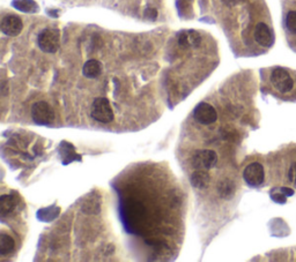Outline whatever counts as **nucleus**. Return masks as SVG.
I'll return each mask as SVG.
<instances>
[{
    "label": "nucleus",
    "mask_w": 296,
    "mask_h": 262,
    "mask_svg": "<svg viewBox=\"0 0 296 262\" xmlns=\"http://www.w3.org/2000/svg\"><path fill=\"white\" fill-rule=\"evenodd\" d=\"M178 44L184 49L198 48L202 44V36L199 35V33L194 32V30L182 32L180 36H178Z\"/></svg>",
    "instance_id": "obj_10"
},
{
    "label": "nucleus",
    "mask_w": 296,
    "mask_h": 262,
    "mask_svg": "<svg viewBox=\"0 0 296 262\" xmlns=\"http://www.w3.org/2000/svg\"><path fill=\"white\" fill-rule=\"evenodd\" d=\"M15 248V242L11 236L1 233L0 235V255L5 257V255L11 254Z\"/></svg>",
    "instance_id": "obj_15"
},
{
    "label": "nucleus",
    "mask_w": 296,
    "mask_h": 262,
    "mask_svg": "<svg viewBox=\"0 0 296 262\" xmlns=\"http://www.w3.org/2000/svg\"><path fill=\"white\" fill-rule=\"evenodd\" d=\"M255 41L263 48H271L274 43V35L266 23L259 22L255 28Z\"/></svg>",
    "instance_id": "obj_9"
},
{
    "label": "nucleus",
    "mask_w": 296,
    "mask_h": 262,
    "mask_svg": "<svg viewBox=\"0 0 296 262\" xmlns=\"http://www.w3.org/2000/svg\"><path fill=\"white\" fill-rule=\"evenodd\" d=\"M92 117L102 124H109L113 120V111L109 100L104 97H97L92 102Z\"/></svg>",
    "instance_id": "obj_4"
},
{
    "label": "nucleus",
    "mask_w": 296,
    "mask_h": 262,
    "mask_svg": "<svg viewBox=\"0 0 296 262\" xmlns=\"http://www.w3.org/2000/svg\"><path fill=\"white\" fill-rule=\"evenodd\" d=\"M280 191H281V192L283 194H285V195H287V196L294 195V191H293L292 189H288V187H281V189H280Z\"/></svg>",
    "instance_id": "obj_23"
},
{
    "label": "nucleus",
    "mask_w": 296,
    "mask_h": 262,
    "mask_svg": "<svg viewBox=\"0 0 296 262\" xmlns=\"http://www.w3.org/2000/svg\"><path fill=\"white\" fill-rule=\"evenodd\" d=\"M221 135L224 140L233 141V142L236 140V138L239 137V134H237V132L235 131V129L228 127V126L227 127H224L223 129H221Z\"/></svg>",
    "instance_id": "obj_19"
},
{
    "label": "nucleus",
    "mask_w": 296,
    "mask_h": 262,
    "mask_svg": "<svg viewBox=\"0 0 296 262\" xmlns=\"http://www.w3.org/2000/svg\"><path fill=\"white\" fill-rule=\"evenodd\" d=\"M286 27L289 32L296 35V11L288 12L286 17Z\"/></svg>",
    "instance_id": "obj_18"
},
{
    "label": "nucleus",
    "mask_w": 296,
    "mask_h": 262,
    "mask_svg": "<svg viewBox=\"0 0 296 262\" xmlns=\"http://www.w3.org/2000/svg\"><path fill=\"white\" fill-rule=\"evenodd\" d=\"M1 32L9 37L18 36L23 29V22L20 17L17 15H6L2 17L1 23H0Z\"/></svg>",
    "instance_id": "obj_8"
},
{
    "label": "nucleus",
    "mask_w": 296,
    "mask_h": 262,
    "mask_svg": "<svg viewBox=\"0 0 296 262\" xmlns=\"http://www.w3.org/2000/svg\"><path fill=\"white\" fill-rule=\"evenodd\" d=\"M271 83L281 94H288L294 89V79L289 72L282 67H276L271 73Z\"/></svg>",
    "instance_id": "obj_2"
},
{
    "label": "nucleus",
    "mask_w": 296,
    "mask_h": 262,
    "mask_svg": "<svg viewBox=\"0 0 296 262\" xmlns=\"http://www.w3.org/2000/svg\"><path fill=\"white\" fill-rule=\"evenodd\" d=\"M157 11L155 8H152V7H149V8H147L146 11H145V13H144V17H146V18H148V20H152V21H154V20H156V17H157Z\"/></svg>",
    "instance_id": "obj_22"
},
{
    "label": "nucleus",
    "mask_w": 296,
    "mask_h": 262,
    "mask_svg": "<svg viewBox=\"0 0 296 262\" xmlns=\"http://www.w3.org/2000/svg\"><path fill=\"white\" fill-rule=\"evenodd\" d=\"M32 117L37 125L49 126L55 122V112L46 102H36L32 106Z\"/></svg>",
    "instance_id": "obj_5"
},
{
    "label": "nucleus",
    "mask_w": 296,
    "mask_h": 262,
    "mask_svg": "<svg viewBox=\"0 0 296 262\" xmlns=\"http://www.w3.org/2000/svg\"><path fill=\"white\" fill-rule=\"evenodd\" d=\"M81 209L82 212H85V214H98L101 209L100 201L96 199L86 200V201L82 203Z\"/></svg>",
    "instance_id": "obj_17"
},
{
    "label": "nucleus",
    "mask_w": 296,
    "mask_h": 262,
    "mask_svg": "<svg viewBox=\"0 0 296 262\" xmlns=\"http://www.w3.org/2000/svg\"><path fill=\"white\" fill-rule=\"evenodd\" d=\"M15 207H17V202L13 196L7 195V194L0 196V210L2 215H9L14 211Z\"/></svg>",
    "instance_id": "obj_16"
},
{
    "label": "nucleus",
    "mask_w": 296,
    "mask_h": 262,
    "mask_svg": "<svg viewBox=\"0 0 296 262\" xmlns=\"http://www.w3.org/2000/svg\"><path fill=\"white\" fill-rule=\"evenodd\" d=\"M193 117L199 124L212 125L213 122H217L218 112L211 104L202 102V103H199L198 105L194 107Z\"/></svg>",
    "instance_id": "obj_7"
},
{
    "label": "nucleus",
    "mask_w": 296,
    "mask_h": 262,
    "mask_svg": "<svg viewBox=\"0 0 296 262\" xmlns=\"http://www.w3.org/2000/svg\"><path fill=\"white\" fill-rule=\"evenodd\" d=\"M12 6L23 13H36L38 11V5L34 0H13Z\"/></svg>",
    "instance_id": "obj_14"
},
{
    "label": "nucleus",
    "mask_w": 296,
    "mask_h": 262,
    "mask_svg": "<svg viewBox=\"0 0 296 262\" xmlns=\"http://www.w3.org/2000/svg\"><path fill=\"white\" fill-rule=\"evenodd\" d=\"M191 185L194 189L205 190L207 189L209 183H211V177L206 170H196L190 177Z\"/></svg>",
    "instance_id": "obj_11"
},
{
    "label": "nucleus",
    "mask_w": 296,
    "mask_h": 262,
    "mask_svg": "<svg viewBox=\"0 0 296 262\" xmlns=\"http://www.w3.org/2000/svg\"><path fill=\"white\" fill-rule=\"evenodd\" d=\"M240 1V0H223V2L228 6H234L236 4H239V2Z\"/></svg>",
    "instance_id": "obj_24"
},
{
    "label": "nucleus",
    "mask_w": 296,
    "mask_h": 262,
    "mask_svg": "<svg viewBox=\"0 0 296 262\" xmlns=\"http://www.w3.org/2000/svg\"><path fill=\"white\" fill-rule=\"evenodd\" d=\"M243 178L249 186L258 187L264 183L265 180V170L264 166L258 162L250 163L243 171Z\"/></svg>",
    "instance_id": "obj_6"
},
{
    "label": "nucleus",
    "mask_w": 296,
    "mask_h": 262,
    "mask_svg": "<svg viewBox=\"0 0 296 262\" xmlns=\"http://www.w3.org/2000/svg\"><path fill=\"white\" fill-rule=\"evenodd\" d=\"M236 192V186L234 184L233 180L230 179H223L219 181L218 184V193L220 195V198L224 200H229L235 195Z\"/></svg>",
    "instance_id": "obj_13"
},
{
    "label": "nucleus",
    "mask_w": 296,
    "mask_h": 262,
    "mask_svg": "<svg viewBox=\"0 0 296 262\" xmlns=\"http://www.w3.org/2000/svg\"><path fill=\"white\" fill-rule=\"evenodd\" d=\"M39 49L46 53H56L59 50L60 46V35L59 30L52 29V28H46L39 33L38 38H37Z\"/></svg>",
    "instance_id": "obj_1"
},
{
    "label": "nucleus",
    "mask_w": 296,
    "mask_h": 262,
    "mask_svg": "<svg viewBox=\"0 0 296 262\" xmlns=\"http://www.w3.org/2000/svg\"><path fill=\"white\" fill-rule=\"evenodd\" d=\"M271 198H272L274 201L278 202V203H286L287 195H285V194H283L279 189V192H274V193L271 194Z\"/></svg>",
    "instance_id": "obj_21"
},
{
    "label": "nucleus",
    "mask_w": 296,
    "mask_h": 262,
    "mask_svg": "<svg viewBox=\"0 0 296 262\" xmlns=\"http://www.w3.org/2000/svg\"><path fill=\"white\" fill-rule=\"evenodd\" d=\"M287 177H288L289 183L296 186V161H294L289 166L288 171H287Z\"/></svg>",
    "instance_id": "obj_20"
},
{
    "label": "nucleus",
    "mask_w": 296,
    "mask_h": 262,
    "mask_svg": "<svg viewBox=\"0 0 296 262\" xmlns=\"http://www.w3.org/2000/svg\"><path fill=\"white\" fill-rule=\"evenodd\" d=\"M102 73V65L96 59H91L85 63L82 67V74L88 79H96Z\"/></svg>",
    "instance_id": "obj_12"
},
{
    "label": "nucleus",
    "mask_w": 296,
    "mask_h": 262,
    "mask_svg": "<svg viewBox=\"0 0 296 262\" xmlns=\"http://www.w3.org/2000/svg\"><path fill=\"white\" fill-rule=\"evenodd\" d=\"M218 163L217 153L211 149L197 150L191 157V165L196 170H211Z\"/></svg>",
    "instance_id": "obj_3"
}]
</instances>
